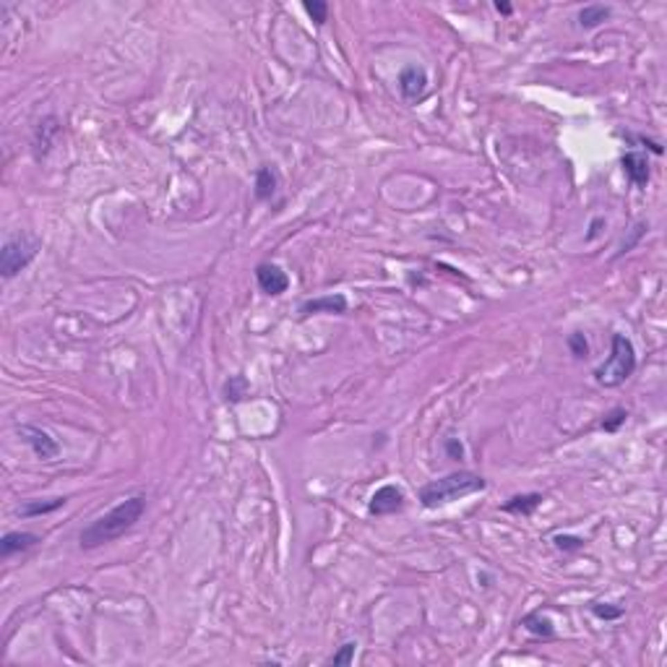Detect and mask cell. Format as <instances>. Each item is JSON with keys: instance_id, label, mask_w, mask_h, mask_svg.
Masks as SVG:
<instances>
[{"instance_id": "1", "label": "cell", "mask_w": 667, "mask_h": 667, "mask_svg": "<svg viewBox=\"0 0 667 667\" xmlns=\"http://www.w3.org/2000/svg\"><path fill=\"white\" fill-rule=\"evenodd\" d=\"M144 508H146V498L144 495H133L125 498L123 503H118L115 508H110L105 517H99L97 521H92L87 529H81V548L92 550L99 545H107L112 539L123 537L128 529L136 527V521L144 517Z\"/></svg>"}, {"instance_id": "2", "label": "cell", "mask_w": 667, "mask_h": 667, "mask_svg": "<svg viewBox=\"0 0 667 667\" xmlns=\"http://www.w3.org/2000/svg\"><path fill=\"white\" fill-rule=\"evenodd\" d=\"M485 480L480 474L474 472H451L435 480V483H428L420 490V503L425 508H438L443 503H451L456 498H464V495H472L485 490Z\"/></svg>"}, {"instance_id": "3", "label": "cell", "mask_w": 667, "mask_h": 667, "mask_svg": "<svg viewBox=\"0 0 667 667\" xmlns=\"http://www.w3.org/2000/svg\"><path fill=\"white\" fill-rule=\"evenodd\" d=\"M636 370V352L631 339L623 334H613V352L605 360L603 365L594 370V381L605 388L621 386L623 381L631 378V373Z\"/></svg>"}, {"instance_id": "4", "label": "cell", "mask_w": 667, "mask_h": 667, "mask_svg": "<svg viewBox=\"0 0 667 667\" xmlns=\"http://www.w3.org/2000/svg\"><path fill=\"white\" fill-rule=\"evenodd\" d=\"M40 253V240L32 235H13L3 243V250H0V274L6 279L16 277L21 269H26L29 263L34 261V256Z\"/></svg>"}, {"instance_id": "5", "label": "cell", "mask_w": 667, "mask_h": 667, "mask_svg": "<svg viewBox=\"0 0 667 667\" xmlns=\"http://www.w3.org/2000/svg\"><path fill=\"white\" fill-rule=\"evenodd\" d=\"M19 435L32 446V451L37 453L40 459H44V462H50V459H55V456L60 453L58 441H55L47 431L37 428V425H21V428H19Z\"/></svg>"}, {"instance_id": "6", "label": "cell", "mask_w": 667, "mask_h": 667, "mask_svg": "<svg viewBox=\"0 0 667 667\" xmlns=\"http://www.w3.org/2000/svg\"><path fill=\"white\" fill-rule=\"evenodd\" d=\"M404 506V493L397 485H383L378 487L373 498H370V514L373 517H386V514H397L399 508Z\"/></svg>"}, {"instance_id": "7", "label": "cell", "mask_w": 667, "mask_h": 667, "mask_svg": "<svg viewBox=\"0 0 667 667\" xmlns=\"http://www.w3.org/2000/svg\"><path fill=\"white\" fill-rule=\"evenodd\" d=\"M425 89H428V73H425L422 68L407 65V68L399 73V92H401L404 99L415 102V99H420L422 94H425Z\"/></svg>"}, {"instance_id": "8", "label": "cell", "mask_w": 667, "mask_h": 667, "mask_svg": "<svg viewBox=\"0 0 667 667\" xmlns=\"http://www.w3.org/2000/svg\"><path fill=\"white\" fill-rule=\"evenodd\" d=\"M256 281L266 295H281L290 287V277L277 266V263H261L256 269Z\"/></svg>"}, {"instance_id": "9", "label": "cell", "mask_w": 667, "mask_h": 667, "mask_svg": "<svg viewBox=\"0 0 667 667\" xmlns=\"http://www.w3.org/2000/svg\"><path fill=\"white\" fill-rule=\"evenodd\" d=\"M345 313L347 311V297L345 295H323L315 300L302 302L300 313L302 315H313V313Z\"/></svg>"}, {"instance_id": "10", "label": "cell", "mask_w": 667, "mask_h": 667, "mask_svg": "<svg viewBox=\"0 0 667 667\" xmlns=\"http://www.w3.org/2000/svg\"><path fill=\"white\" fill-rule=\"evenodd\" d=\"M37 542H40V537L32 535V532H8L6 537L0 539V553H3V558H8V555H13V553H21V550L34 548Z\"/></svg>"}, {"instance_id": "11", "label": "cell", "mask_w": 667, "mask_h": 667, "mask_svg": "<svg viewBox=\"0 0 667 667\" xmlns=\"http://www.w3.org/2000/svg\"><path fill=\"white\" fill-rule=\"evenodd\" d=\"M621 164H623V173L628 175L631 183L646 185V180H649V164H646V157L636 154V151H628L623 159H621Z\"/></svg>"}, {"instance_id": "12", "label": "cell", "mask_w": 667, "mask_h": 667, "mask_svg": "<svg viewBox=\"0 0 667 667\" xmlns=\"http://www.w3.org/2000/svg\"><path fill=\"white\" fill-rule=\"evenodd\" d=\"M539 503H542V495L539 493L514 495L508 503H503V511H506V514H521V517H529Z\"/></svg>"}, {"instance_id": "13", "label": "cell", "mask_w": 667, "mask_h": 667, "mask_svg": "<svg viewBox=\"0 0 667 667\" xmlns=\"http://www.w3.org/2000/svg\"><path fill=\"white\" fill-rule=\"evenodd\" d=\"M274 191H277V173L271 167H261L256 173V198L266 201L274 196Z\"/></svg>"}, {"instance_id": "14", "label": "cell", "mask_w": 667, "mask_h": 667, "mask_svg": "<svg viewBox=\"0 0 667 667\" xmlns=\"http://www.w3.org/2000/svg\"><path fill=\"white\" fill-rule=\"evenodd\" d=\"M610 13H613L610 6H587V8H581L579 13V24L584 29H594V26H600L605 19H610Z\"/></svg>"}, {"instance_id": "15", "label": "cell", "mask_w": 667, "mask_h": 667, "mask_svg": "<svg viewBox=\"0 0 667 667\" xmlns=\"http://www.w3.org/2000/svg\"><path fill=\"white\" fill-rule=\"evenodd\" d=\"M65 503V498H50V501H29L19 508L21 517H42V514H50V511H58V508Z\"/></svg>"}, {"instance_id": "16", "label": "cell", "mask_w": 667, "mask_h": 667, "mask_svg": "<svg viewBox=\"0 0 667 667\" xmlns=\"http://www.w3.org/2000/svg\"><path fill=\"white\" fill-rule=\"evenodd\" d=\"M521 625H524L527 631H532V634L542 636V639H550V636H553V623H550L548 618H542L539 613L527 615V618L521 621Z\"/></svg>"}, {"instance_id": "17", "label": "cell", "mask_w": 667, "mask_h": 667, "mask_svg": "<svg viewBox=\"0 0 667 667\" xmlns=\"http://www.w3.org/2000/svg\"><path fill=\"white\" fill-rule=\"evenodd\" d=\"M245 394H248V381L243 376H232L225 383V397L229 399V401H240Z\"/></svg>"}, {"instance_id": "18", "label": "cell", "mask_w": 667, "mask_h": 667, "mask_svg": "<svg viewBox=\"0 0 667 667\" xmlns=\"http://www.w3.org/2000/svg\"><path fill=\"white\" fill-rule=\"evenodd\" d=\"M625 417H628V412H625L623 407H615V409H610L607 412V417L603 420V431H607V433H615L621 425L625 422Z\"/></svg>"}, {"instance_id": "19", "label": "cell", "mask_w": 667, "mask_h": 667, "mask_svg": "<svg viewBox=\"0 0 667 667\" xmlns=\"http://www.w3.org/2000/svg\"><path fill=\"white\" fill-rule=\"evenodd\" d=\"M305 11L311 13V19L318 26L321 24H326V16H329V6L323 3V0H305Z\"/></svg>"}, {"instance_id": "20", "label": "cell", "mask_w": 667, "mask_h": 667, "mask_svg": "<svg viewBox=\"0 0 667 667\" xmlns=\"http://www.w3.org/2000/svg\"><path fill=\"white\" fill-rule=\"evenodd\" d=\"M355 641H347V644H342V649L336 652V655L329 657V665H349L352 659H355Z\"/></svg>"}, {"instance_id": "21", "label": "cell", "mask_w": 667, "mask_h": 667, "mask_svg": "<svg viewBox=\"0 0 667 667\" xmlns=\"http://www.w3.org/2000/svg\"><path fill=\"white\" fill-rule=\"evenodd\" d=\"M569 347L571 352H573V357H587V352H589V345H587V339H584V334H571L569 336Z\"/></svg>"}, {"instance_id": "22", "label": "cell", "mask_w": 667, "mask_h": 667, "mask_svg": "<svg viewBox=\"0 0 667 667\" xmlns=\"http://www.w3.org/2000/svg\"><path fill=\"white\" fill-rule=\"evenodd\" d=\"M592 613L597 615V618H603V621H615V618H621V615H623V610H621V607H607V605L594 603L592 605Z\"/></svg>"}, {"instance_id": "23", "label": "cell", "mask_w": 667, "mask_h": 667, "mask_svg": "<svg viewBox=\"0 0 667 667\" xmlns=\"http://www.w3.org/2000/svg\"><path fill=\"white\" fill-rule=\"evenodd\" d=\"M553 542H555V548H560V550H581L584 548V539L571 537V535H558Z\"/></svg>"}, {"instance_id": "24", "label": "cell", "mask_w": 667, "mask_h": 667, "mask_svg": "<svg viewBox=\"0 0 667 667\" xmlns=\"http://www.w3.org/2000/svg\"><path fill=\"white\" fill-rule=\"evenodd\" d=\"M446 451H449V456H451V459H462V456H464V446H462L459 441H456V438H449V441H446Z\"/></svg>"}, {"instance_id": "25", "label": "cell", "mask_w": 667, "mask_h": 667, "mask_svg": "<svg viewBox=\"0 0 667 667\" xmlns=\"http://www.w3.org/2000/svg\"><path fill=\"white\" fill-rule=\"evenodd\" d=\"M495 11H498V13H511L514 8H511L508 3H501V0H498V3H495Z\"/></svg>"}]
</instances>
